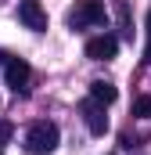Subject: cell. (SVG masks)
<instances>
[{
  "label": "cell",
  "instance_id": "cell-1",
  "mask_svg": "<svg viewBox=\"0 0 151 155\" xmlns=\"http://www.w3.org/2000/svg\"><path fill=\"white\" fill-rule=\"evenodd\" d=\"M58 141H61V134L54 123H33L25 130V152L29 155H50L58 148Z\"/></svg>",
  "mask_w": 151,
  "mask_h": 155
},
{
  "label": "cell",
  "instance_id": "cell-2",
  "mask_svg": "<svg viewBox=\"0 0 151 155\" xmlns=\"http://www.w3.org/2000/svg\"><path fill=\"white\" fill-rule=\"evenodd\" d=\"M101 22H104V4H101V0H79L76 11L69 15V25H72V29L101 25Z\"/></svg>",
  "mask_w": 151,
  "mask_h": 155
},
{
  "label": "cell",
  "instance_id": "cell-3",
  "mask_svg": "<svg viewBox=\"0 0 151 155\" xmlns=\"http://www.w3.org/2000/svg\"><path fill=\"white\" fill-rule=\"evenodd\" d=\"M79 116H83V123H86V130H90V134H97V137H104V134H108V116H104V105H101V101L86 97V101L79 105Z\"/></svg>",
  "mask_w": 151,
  "mask_h": 155
},
{
  "label": "cell",
  "instance_id": "cell-4",
  "mask_svg": "<svg viewBox=\"0 0 151 155\" xmlns=\"http://www.w3.org/2000/svg\"><path fill=\"white\" fill-rule=\"evenodd\" d=\"M29 76H33V69H29L25 58H11V61L4 65V79H7V87H11L14 94L29 87Z\"/></svg>",
  "mask_w": 151,
  "mask_h": 155
},
{
  "label": "cell",
  "instance_id": "cell-5",
  "mask_svg": "<svg viewBox=\"0 0 151 155\" xmlns=\"http://www.w3.org/2000/svg\"><path fill=\"white\" fill-rule=\"evenodd\" d=\"M18 18H22V25L33 29V33H43V29H47V11L40 7V0H22V4H18Z\"/></svg>",
  "mask_w": 151,
  "mask_h": 155
},
{
  "label": "cell",
  "instance_id": "cell-6",
  "mask_svg": "<svg viewBox=\"0 0 151 155\" xmlns=\"http://www.w3.org/2000/svg\"><path fill=\"white\" fill-rule=\"evenodd\" d=\"M115 51H119V40H115L112 33L86 40V58H90V61H112V58H115Z\"/></svg>",
  "mask_w": 151,
  "mask_h": 155
},
{
  "label": "cell",
  "instance_id": "cell-7",
  "mask_svg": "<svg viewBox=\"0 0 151 155\" xmlns=\"http://www.w3.org/2000/svg\"><path fill=\"white\" fill-rule=\"evenodd\" d=\"M90 97L101 101V105H112V101H115V87L104 83V79H94V83H90Z\"/></svg>",
  "mask_w": 151,
  "mask_h": 155
},
{
  "label": "cell",
  "instance_id": "cell-8",
  "mask_svg": "<svg viewBox=\"0 0 151 155\" xmlns=\"http://www.w3.org/2000/svg\"><path fill=\"white\" fill-rule=\"evenodd\" d=\"M115 15H119L122 33H126V36H133V29H130V4H126V0H115Z\"/></svg>",
  "mask_w": 151,
  "mask_h": 155
},
{
  "label": "cell",
  "instance_id": "cell-9",
  "mask_svg": "<svg viewBox=\"0 0 151 155\" xmlns=\"http://www.w3.org/2000/svg\"><path fill=\"white\" fill-rule=\"evenodd\" d=\"M133 116L137 119H151V94H140L133 101Z\"/></svg>",
  "mask_w": 151,
  "mask_h": 155
},
{
  "label": "cell",
  "instance_id": "cell-10",
  "mask_svg": "<svg viewBox=\"0 0 151 155\" xmlns=\"http://www.w3.org/2000/svg\"><path fill=\"white\" fill-rule=\"evenodd\" d=\"M11 134H14V126H11V123H0V144L11 141Z\"/></svg>",
  "mask_w": 151,
  "mask_h": 155
},
{
  "label": "cell",
  "instance_id": "cell-11",
  "mask_svg": "<svg viewBox=\"0 0 151 155\" xmlns=\"http://www.w3.org/2000/svg\"><path fill=\"white\" fill-rule=\"evenodd\" d=\"M144 61H151V15H148V51H144Z\"/></svg>",
  "mask_w": 151,
  "mask_h": 155
},
{
  "label": "cell",
  "instance_id": "cell-12",
  "mask_svg": "<svg viewBox=\"0 0 151 155\" xmlns=\"http://www.w3.org/2000/svg\"><path fill=\"white\" fill-rule=\"evenodd\" d=\"M0 155H4V152H0Z\"/></svg>",
  "mask_w": 151,
  "mask_h": 155
}]
</instances>
